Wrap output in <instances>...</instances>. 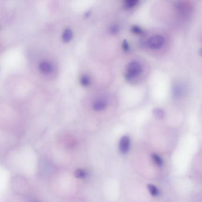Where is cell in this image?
Returning a JSON list of instances; mask_svg holds the SVG:
<instances>
[{
  "instance_id": "obj_1",
  "label": "cell",
  "mask_w": 202,
  "mask_h": 202,
  "mask_svg": "<svg viewBox=\"0 0 202 202\" xmlns=\"http://www.w3.org/2000/svg\"><path fill=\"white\" fill-rule=\"evenodd\" d=\"M142 71V66L139 62L136 61H131L126 66L125 74V79L128 81H132L134 78L139 76Z\"/></svg>"
},
{
  "instance_id": "obj_2",
  "label": "cell",
  "mask_w": 202,
  "mask_h": 202,
  "mask_svg": "<svg viewBox=\"0 0 202 202\" xmlns=\"http://www.w3.org/2000/svg\"><path fill=\"white\" fill-rule=\"evenodd\" d=\"M38 70L42 75L49 76L55 72V66L50 61L43 60L38 65Z\"/></svg>"
},
{
  "instance_id": "obj_3",
  "label": "cell",
  "mask_w": 202,
  "mask_h": 202,
  "mask_svg": "<svg viewBox=\"0 0 202 202\" xmlns=\"http://www.w3.org/2000/svg\"><path fill=\"white\" fill-rule=\"evenodd\" d=\"M165 43V39L161 35L151 36L146 43L147 46L152 49H157L161 48Z\"/></svg>"
},
{
  "instance_id": "obj_4",
  "label": "cell",
  "mask_w": 202,
  "mask_h": 202,
  "mask_svg": "<svg viewBox=\"0 0 202 202\" xmlns=\"http://www.w3.org/2000/svg\"><path fill=\"white\" fill-rule=\"evenodd\" d=\"M108 101L104 97H100L94 100L92 103V109L95 111H102L107 109Z\"/></svg>"
},
{
  "instance_id": "obj_5",
  "label": "cell",
  "mask_w": 202,
  "mask_h": 202,
  "mask_svg": "<svg viewBox=\"0 0 202 202\" xmlns=\"http://www.w3.org/2000/svg\"><path fill=\"white\" fill-rule=\"evenodd\" d=\"M130 139L128 136H123L119 142V150L120 152L123 154H126L130 148Z\"/></svg>"
},
{
  "instance_id": "obj_6",
  "label": "cell",
  "mask_w": 202,
  "mask_h": 202,
  "mask_svg": "<svg viewBox=\"0 0 202 202\" xmlns=\"http://www.w3.org/2000/svg\"><path fill=\"white\" fill-rule=\"evenodd\" d=\"M74 33L72 29L70 28L65 29L62 34V40L65 43L70 42L73 38Z\"/></svg>"
},
{
  "instance_id": "obj_7",
  "label": "cell",
  "mask_w": 202,
  "mask_h": 202,
  "mask_svg": "<svg viewBox=\"0 0 202 202\" xmlns=\"http://www.w3.org/2000/svg\"><path fill=\"white\" fill-rule=\"evenodd\" d=\"M80 82L82 86L88 87L91 84V78L87 74H83L80 76Z\"/></svg>"
},
{
  "instance_id": "obj_8",
  "label": "cell",
  "mask_w": 202,
  "mask_h": 202,
  "mask_svg": "<svg viewBox=\"0 0 202 202\" xmlns=\"http://www.w3.org/2000/svg\"><path fill=\"white\" fill-rule=\"evenodd\" d=\"M153 114L154 116L159 119H162L165 116V112L164 111L160 108H155L152 110Z\"/></svg>"
},
{
  "instance_id": "obj_9",
  "label": "cell",
  "mask_w": 202,
  "mask_h": 202,
  "mask_svg": "<svg viewBox=\"0 0 202 202\" xmlns=\"http://www.w3.org/2000/svg\"><path fill=\"white\" fill-rule=\"evenodd\" d=\"M152 159L157 166L158 167H161L163 165V160L161 158V157L156 154H152Z\"/></svg>"
},
{
  "instance_id": "obj_10",
  "label": "cell",
  "mask_w": 202,
  "mask_h": 202,
  "mask_svg": "<svg viewBox=\"0 0 202 202\" xmlns=\"http://www.w3.org/2000/svg\"><path fill=\"white\" fill-rule=\"evenodd\" d=\"M148 188L149 190V192L151 193V194L152 196H157L159 194V191L155 186L152 184H148Z\"/></svg>"
},
{
  "instance_id": "obj_11",
  "label": "cell",
  "mask_w": 202,
  "mask_h": 202,
  "mask_svg": "<svg viewBox=\"0 0 202 202\" xmlns=\"http://www.w3.org/2000/svg\"><path fill=\"white\" fill-rule=\"evenodd\" d=\"M138 3V0H128L125 3V7L127 9H130L134 7Z\"/></svg>"
},
{
  "instance_id": "obj_12",
  "label": "cell",
  "mask_w": 202,
  "mask_h": 202,
  "mask_svg": "<svg viewBox=\"0 0 202 202\" xmlns=\"http://www.w3.org/2000/svg\"><path fill=\"white\" fill-rule=\"evenodd\" d=\"M87 173L82 169H78L75 172V176L78 178H83L87 177Z\"/></svg>"
},
{
  "instance_id": "obj_13",
  "label": "cell",
  "mask_w": 202,
  "mask_h": 202,
  "mask_svg": "<svg viewBox=\"0 0 202 202\" xmlns=\"http://www.w3.org/2000/svg\"><path fill=\"white\" fill-rule=\"evenodd\" d=\"M110 31L112 34H116L119 31V27L117 25H112L110 27Z\"/></svg>"
},
{
  "instance_id": "obj_14",
  "label": "cell",
  "mask_w": 202,
  "mask_h": 202,
  "mask_svg": "<svg viewBox=\"0 0 202 202\" xmlns=\"http://www.w3.org/2000/svg\"><path fill=\"white\" fill-rule=\"evenodd\" d=\"M132 31L133 33H135V34H141V33L143 32L142 30L138 26H133L132 28Z\"/></svg>"
},
{
  "instance_id": "obj_15",
  "label": "cell",
  "mask_w": 202,
  "mask_h": 202,
  "mask_svg": "<svg viewBox=\"0 0 202 202\" xmlns=\"http://www.w3.org/2000/svg\"><path fill=\"white\" fill-rule=\"evenodd\" d=\"M122 47L125 51H128L129 50V44L128 43V42H127L126 40H125L122 43Z\"/></svg>"
},
{
  "instance_id": "obj_16",
  "label": "cell",
  "mask_w": 202,
  "mask_h": 202,
  "mask_svg": "<svg viewBox=\"0 0 202 202\" xmlns=\"http://www.w3.org/2000/svg\"><path fill=\"white\" fill-rule=\"evenodd\" d=\"M199 54L200 56H202V49H200V50L199 51Z\"/></svg>"
}]
</instances>
